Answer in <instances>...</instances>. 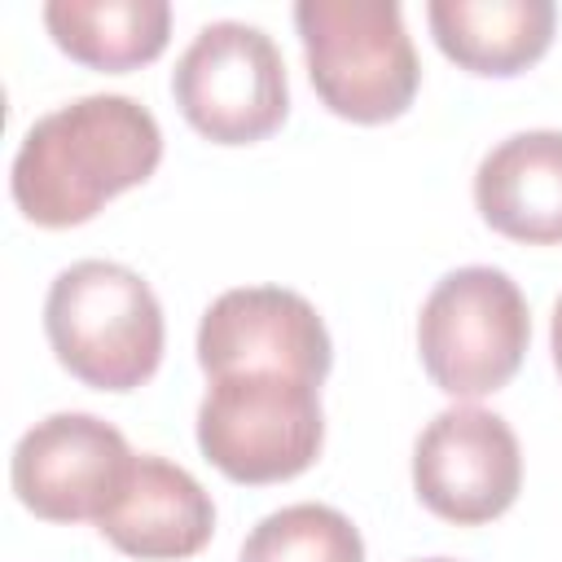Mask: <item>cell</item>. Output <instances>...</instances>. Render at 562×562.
<instances>
[{"label":"cell","instance_id":"1","mask_svg":"<svg viewBox=\"0 0 562 562\" xmlns=\"http://www.w3.org/2000/svg\"><path fill=\"white\" fill-rule=\"evenodd\" d=\"M158 162V119L123 92H92L26 127L13 154L9 189L31 224L75 228L110 198L145 184Z\"/></svg>","mask_w":562,"mask_h":562},{"label":"cell","instance_id":"2","mask_svg":"<svg viewBox=\"0 0 562 562\" xmlns=\"http://www.w3.org/2000/svg\"><path fill=\"white\" fill-rule=\"evenodd\" d=\"M57 364L97 391H136L162 360V307L140 272L110 259L61 268L44 299Z\"/></svg>","mask_w":562,"mask_h":562},{"label":"cell","instance_id":"3","mask_svg":"<svg viewBox=\"0 0 562 562\" xmlns=\"http://www.w3.org/2000/svg\"><path fill=\"white\" fill-rule=\"evenodd\" d=\"M294 26L325 110L351 123H386L413 105L422 66L395 0H299Z\"/></svg>","mask_w":562,"mask_h":562},{"label":"cell","instance_id":"4","mask_svg":"<svg viewBox=\"0 0 562 562\" xmlns=\"http://www.w3.org/2000/svg\"><path fill=\"white\" fill-rule=\"evenodd\" d=\"M531 342V312L518 281L492 263L452 268L417 316V351L430 382L452 400L501 391Z\"/></svg>","mask_w":562,"mask_h":562},{"label":"cell","instance_id":"5","mask_svg":"<svg viewBox=\"0 0 562 562\" xmlns=\"http://www.w3.org/2000/svg\"><path fill=\"white\" fill-rule=\"evenodd\" d=\"M325 443L321 382L294 373H224L198 404V448L233 483L303 474Z\"/></svg>","mask_w":562,"mask_h":562},{"label":"cell","instance_id":"6","mask_svg":"<svg viewBox=\"0 0 562 562\" xmlns=\"http://www.w3.org/2000/svg\"><path fill=\"white\" fill-rule=\"evenodd\" d=\"M171 97L193 132L215 145H250L290 114L281 48L263 26L206 22L171 70Z\"/></svg>","mask_w":562,"mask_h":562},{"label":"cell","instance_id":"7","mask_svg":"<svg viewBox=\"0 0 562 562\" xmlns=\"http://www.w3.org/2000/svg\"><path fill=\"white\" fill-rule=\"evenodd\" d=\"M417 501L457 527L501 518L522 487V448L509 422L479 404H452L413 443Z\"/></svg>","mask_w":562,"mask_h":562},{"label":"cell","instance_id":"8","mask_svg":"<svg viewBox=\"0 0 562 562\" xmlns=\"http://www.w3.org/2000/svg\"><path fill=\"white\" fill-rule=\"evenodd\" d=\"M136 452L123 430L92 413H53L35 422L9 461L18 501L48 522H97L123 487Z\"/></svg>","mask_w":562,"mask_h":562},{"label":"cell","instance_id":"9","mask_svg":"<svg viewBox=\"0 0 562 562\" xmlns=\"http://www.w3.org/2000/svg\"><path fill=\"white\" fill-rule=\"evenodd\" d=\"M198 364L206 378L224 373H294L325 382L334 342L321 312L281 285L224 290L198 325Z\"/></svg>","mask_w":562,"mask_h":562},{"label":"cell","instance_id":"10","mask_svg":"<svg viewBox=\"0 0 562 562\" xmlns=\"http://www.w3.org/2000/svg\"><path fill=\"white\" fill-rule=\"evenodd\" d=\"M97 531L127 558L180 562L206 549L215 531V505L184 465L140 452L110 509L97 518Z\"/></svg>","mask_w":562,"mask_h":562},{"label":"cell","instance_id":"11","mask_svg":"<svg viewBox=\"0 0 562 562\" xmlns=\"http://www.w3.org/2000/svg\"><path fill=\"white\" fill-rule=\"evenodd\" d=\"M479 215L509 241H562V132L531 127L492 145L474 171Z\"/></svg>","mask_w":562,"mask_h":562},{"label":"cell","instance_id":"12","mask_svg":"<svg viewBox=\"0 0 562 562\" xmlns=\"http://www.w3.org/2000/svg\"><path fill=\"white\" fill-rule=\"evenodd\" d=\"M426 22L443 57L470 75H522L553 44V0H430Z\"/></svg>","mask_w":562,"mask_h":562},{"label":"cell","instance_id":"13","mask_svg":"<svg viewBox=\"0 0 562 562\" xmlns=\"http://www.w3.org/2000/svg\"><path fill=\"white\" fill-rule=\"evenodd\" d=\"M44 26L53 44L92 70L149 66L171 40L167 0H48Z\"/></svg>","mask_w":562,"mask_h":562},{"label":"cell","instance_id":"14","mask_svg":"<svg viewBox=\"0 0 562 562\" xmlns=\"http://www.w3.org/2000/svg\"><path fill=\"white\" fill-rule=\"evenodd\" d=\"M237 562H364V540L342 509L299 501L259 518Z\"/></svg>","mask_w":562,"mask_h":562},{"label":"cell","instance_id":"15","mask_svg":"<svg viewBox=\"0 0 562 562\" xmlns=\"http://www.w3.org/2000/svg\"><path fill=\"white\" fill-rule=\"evenodd\" d=\"M549 347H553V364H558V373H562V294H558V303H553V321H549Z\"/></svg>","mask_w":562,"mask_h":562},{"label":"cell","instance_id":"16","mask_svg":"<svg viewBox=\"0 0 562 562\" xmlns=\"http://www.w3.org/2000/svg\"><path fill=\"white\" fill-rule=\"evenodd\" d=\"M417 562H457V558H417Z\"/></svg>","mask_w":562,"mask_h":562}]
</instances>
